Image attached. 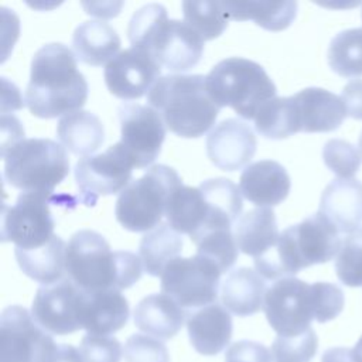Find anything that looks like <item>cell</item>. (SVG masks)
Instances as JSON below:
<instances>
[{"label": "cell", "mask_w": 362, "mask_h": 362, "mask_svg": "<svg viewBox=\"0 0 362 362\" xmlns=\"http://www.w3.org/2000/svg\"><path fill=\"white\" fill-rule=\"evenodd\" d=\"M221 270L201 255L171 260L161 274V293L184 310H198L218 298Z\"/></svg>", "instance_id": "9c48e42d"}, {"label": "cell", "mask_w": 362, "mask_h": 362, "mask_svg": "<svg viewBox=\"0 0 362 362\" xmlns=\"http://www.w3.org/2000/svg\"><path fill=\"white\" fill-rule=\"evenodd\" d=\"M130 308L126 297L117 290L85 293L82 328L92 335H109L123 328Z\"/></svg>", "instance_id": "cb8c5ba5"}, {"label": "cell", "mask_w": 362, "mask_h": 362, "mask_svg": "<svg viewBox=\"0 0 362 362\" xmlns=\"http://www.w3.org/2000/svg\"><path fill=\"white\" fill-rule=\"evenodd\" d=\"M83 362H120L122 344L110 335L86 334L79 345Z\"/></svg>", "instance_id": "b9f144b4"}, {"label": "cell", "mask_w": 362, "mask_h": 362, "mask_svg": "<svg viewBox=\"0 0 362 362\" xmlns=\"http://www.w3.org/2000/svg\"><path fill=\"white\" fill-rule=\"evenodd\" d=\"M291 181L286 168L273 160L249 164L239 178L242 195L259 208L276 206L290 192Z\"/></svg>", "instance_id": "ac0fdd59"}, {"label": "cell", "mask_w": 362, "mask_h": 362, "mask_svg": "<svg viewBox=\"0 0 362 362\" xmlns=\"http://www.w3.org/2000/svg\"><path fill=\"white\" fill-rule=\"evenodd\" d=\"M225 362H273V358L263 344L242 339L226 349Z\"/></svg>", "instance_id": "7bdbcfd3"}, {"label": "cell", "mask_w": 362, "mask_h": 362, "mask_svg": "<svg viewBox=\"0 0 362 362\" xmlns=\"http://www.w3.org/2000/svg\"><path fill=\"white\" fill-rule=\"evenodd\" d=\"M197 255L204 256L226 273L238 260L239 247L232 230H214L202 235L197 242Z\"/></svg>", "instance_id": "d590c367"}, {"label": "cell", "mask_w": 362, "mask_h": 362, "mask_svg": "<svg viewBox=\"0 0 362 362\" xmlns=\"http://www.w3.org/2000/svg\"><path fill=\"white\" fill-rule=\"evenodd\" d=\"M147 103L168 130L185 139L204 136L221 110L208 92L206 76L198 74L161 76L148 90Z\"/></svg>", "instance_id": "5b68a950"}, {"label": "cell", "mask_w": 362, "mask_h": 362, "mask_svg": "<svg viewBox=\"0 0 362 362\" xmlns=\"http://www.w3.org/2000/svg\"><path fill=\"white\" fill-rule=\"evenodd\" d=\"M359 151H361V157H362V133L359 136Z\"/></svg>", "instance_id": "c3c4849f"}, {"label": "cell", "mask_w": 362, "mask_h": 362, "mask_svg": "<svg viewBox=\"0 0 362 362\" xmlns=\"http://www.w3.org/2000/svg\"><path fill=\"white\" fill-rule=\"evenodd\" d=\"M24 99L31 115L41 119L81 110L88 99V82L66 45L45 44L34 54Z\"/></svg>", "instance_id": "6da1fadb"}, {"label": "cell", "mask_w": 362, "mask_h": 362, "mask_svg": "<svg viewBox=\"0 0 362 362\" xmlns=\"http://www.w3.org/2000/svg\"><path fill=\"white\" fill-rule=\"evenodd\" d=\"M322 214L339 233H352L362 223V182L351 178L332 180L322 191L320 201Z\"/></svg>", "instance_id": "ffe728a7"}, {"label": "cell", "mask_w": 362, "mask_h": 362, "mask_svg": "<svg viewBox=\"0 0 362 362\" xmlns=\"http://www.w3.org/2000/svg\"><path fill=\"white\" fill-rule=\"evenodd\" d=\"M182 185L177 171L157 164L133 180L117 197L115 215L117 222L132 232H148L161 223L173 191Z\"/></svg>", "instance_id": "ba28073f"}, {"label": "cell", "mask_w": 362, "mask_h": 362, "mask_svg": "<svg viewBox=\"0 0 362 362\" xmlns=\"http://www.w3.org/2000/svg\"><path fill=\"white\" fill-rule=\"evenodd\" d=\"M122 139L136 168H146L160 156L165 139V124L150 106L122 103L117 109Z\"/></svg>", "instance_id": "9a60e30c"}, {"label": "cell", "mask_w": 362, "mask_h": 362, "mask_svg": "<svg viewBox=\"0 0 362 362\" xmlns=\"http://www.w3.org/2000/svg\"><path fill=\"white\" fill-rule=\"evenodd\" d=\"M4 181L21 192L51 197L69 174V158L61 143L49 139H23L1 154Z\"/></svg>", "instance_id": "52a82bcc"}, {"label": "cell", "mask_w": 362, "mask_h": 362, "mask_svg": "<svg viewBox=\"0 0 362 362\" xmlns=\"http://www.w3.org/2000/svg\"><path fill=\"white\" fill-rule=\"evenodd\" d=\"M228 20H253L269 31L286 30L297 14V3L286 1H222Z\"/></svg>", "instance_id": "4dcf8cb0"}, {"label": "cell", "mask_w": 362, "mask_h": 362, "mask_svg": "<svg viewBox=\"0 0 362 362\" xmlns=\"http://www.w3.org/2000/svg\"><path fill=\"white\" fill-rule=\"evenodd\" d=\"M335 272L345 286H362V228L342 242L335 260Z\"/></svg>", "instance_id": "74e56055"}, {"label": "cell", "mask_w": 362, "mask_h": 362, "mask_svg": "<svg viewBox=\"0 0 362 362\" xmlns=\"http://www.w3.org/2000/svg\"><path fill=\"white\" fill-rule=\"evenodd\" d=\"M318 348V338L313 328L300 335H277L272 344L273 362H310Z\"/></svg>", "instance_id": "8d00e7d4"}, {"label": "cell", "mask_w": 362, "mask_h": 362, "mask_svg": "<svg viewBox=\"0 0 362 362\" xmlns=\"http://www.w3.org/2000/svg\"><path fill=\"white\" fill-rule=\"evenodd\" d=\"M321 362H361V361L354 349L335 346V348L327 349L322 354Z\"/></svg>", "instance_id": "f6af8a7d"}, {"label": "cell", "mask_w": 362, "mask_h": 362, "mask_svg": "<svg viewBox=\"0 0 362 362\" xmlns=\"http://www.w3.org/2000/svg\"><path fill=\"white\" fill-rule=\"evenodd\" d=\"M140 256L127 250H112L98 232H75L65 253V272L85 293L126 290L140 280L143 273Z\"/></svg>", "instance_id": "7a4b0ae2"}, {"label": "cell", "mask_w": 362, "mask_h": 362, "mask_svg": "<svg viewBox=\"0 0 362 362\" xmlns=\"http://www.w3.org/2000/svg\"><path fill=\"white\" fill-rule=\"evenodd\" d=\"M315 321L327 322L337 318L345 304L342 290L332 283H313Z\"/></svg>", "instance_id": "60d3db41"}, {"label": "cell", "mask_w": 362, "mask_h": 362, "mask_svg": "<svg viewBox=\"0 0 362 362\" xmlns=\"http://www.w3.org/2000/svg\"><path fill=\"white\" fill-rule=\"evenodd\" d=\"M127 37L134 48L150 54L161 68L185 72L202 57L204 40L184 20H168L163 4L140 7L130 18Z\"/></svg>", "instance_id": "277c9868"}, {"label": "cell", "mask_w": 362, "mask_h": 362, "mask_svg": "<svg viewBox=\"0 0 362 362\" xmlns=\"http://www.w3.org/2000/svg\"><path fill=\"white\" fill-rule=\"evenodd\" d=\"M187 329L192 348L205 356L218 355L232 338V317L216 303L188 313Z\"/></svg>", "instance_id": "d6986e66"}, {"label": "cell", "mask_w": 362, "mask_h": 362, "mask_svg": "<svg viewBox=\"0 0 362 362\" xmlns=\"http://www.w3.org/2000/svg\"><path fill=\"white\" fill-rule=\"evenodd\" d=\"M208 204L198 187L180 185L168 198L165 208L167 223L178 233L194 240L205 226Z\"/></svg>", "instance_id": "83f0119b"}, {"label": "cell", "mask_w": 362, "mask_h": 362, "mask_svg": "<svg viewBox=\"0 0 362 362\" xmlns=\"http://www.w3.org/2000/svg\"><path fill=\"white\" fill-rule=\"evenodd\" d=\"M182 239L167 222L144 233L139 246V256L147 274L161 277L165 266L180 257Z\"/></svg>", "instance_id": "1f68e13d"}, {"label": "cell", "mask_w": 362, "mask_h": 362, "mask_svg": "<svg viewBox=\"0 0 362 362\" xmlns=\"http://www.w3.org/2000/svg\"><path fill=\"white\" fill-rule=\"evenodd\" d=\"M187 317L188 311L163 293L141 298L133 311L134 325L160 341L175 337L187 322Z\"/></svg>", "instance_id": "7402d4cb"}, {"label": "cell", "mask_w": 362, "mask_h": 362, "mask_svg": "<svg viewBox=\"0 0 362 362\" xmlns=\"http://www.w3.org/2000/svg\"><path fill=\"white\" fill-rule=\"evenodd\" d=\"M346 116L362 120V79H354L348 82L341 93Z\"/></svg>", "instance_id": "ee69618b"}, {"label": "cell", "mask_w": 362, "mask_h": 362, "mask_svg": "<svg viewBox=\"0 0 362 362\" xmlns=\"http://www.w3.org/2000/svg\"><path fill=\"white\" fill-rule=\"evenodd\" d=\"M184 21L198 33L204 41L219 37L228 27L222 1L187 0L182 1Z\"/></svg>", "instance_id": "e575fe53"}, {"label": "cell", "mask_w": 362, "mask_h": 362, "mask_svg": "<svg viewBox=\"0 0 362 362\" xmlns=\"http://www.w3.org/2000/svg\"><path fill=\"white\" fill-rule=\"evenodd\" d=\"M342 246L338 229L320 212L284 229L277 242L253 260L266 280L294 277L301 269L332 260Z\"/></svg>", "instance_id": "3957f363"}, {"label": "cell", "mask_w": 362, "mask_h": 362, "mask_svg": "<svg viewBox=\"0 0 362 362\" xmlns=\"http://www.w3.org/2000/svg\"><path fill=\"white\" fill-rule=\"evenodd\" d=\"M263 311L277 335H300L315 320L313 284L296 277L276 280L267 287Z\"/></svg>", "instance_id": "7c38bea8"}, {"label": "cell", "mask_w": 362, "mask_h": 362, "mask_svg": "<svg viewBox=\"0 0 362 362\" xmlns=\"http://www.w3.org/2000/svg\"><path fill=\"white\" fill-rule=\"evenodd\" d=\"M328 65L344 78L362 76V28L338 33L328 47Z\"/></svg>", "instance_id": "836d02e7"}, {"label": "cell", "mask_w": 362, "mask_h": 362, "mask_svg": "<svg viewBox=\"0 0 362 362\" xmlns=\"http://www.w3.org/2000/svg\"><path fill=\"white\" fill-rule=\"evenodd\" d=\"M256 136L252 127L229 117L218 123L206 136V154L212 164L225 171L246 167L256 153Z\"/></svg>", "instance_id": "e0dca14e"}, {"label": "cell", "mask_w": 362, "mask_h": 362, "mask_svg": "<svg viewBox=\"0 0 362 362\" xmlns=\"http://www.w3.org/2000/svg\"><path fill=\"white\" fill-rule=\"evenodd\" d=\"M293 98L298 109L301 132H332L337 130L346 117L341 96H337L327 89L305 88L293 95Z\"/></svg>", "instance_id": "44dd1931"}, {"label": "cell", "mask_w": 362, "mask_h": 362, "mask_svg": "<svg viewBox=\"0 0 362 362\" xmlns=\"http://www.w3.org/2000/svg\"><path fill=\"white\" fill-rule=\"evenodd\" d=\"M120 45L117 31L102 20L83 21L75 28L72 35L76 59L93 66H100L113 59Z\"/></svg>", "instance_id": "4316f807"}, {"label": "cell", "mask_w": 362, "mask_h": 362, "mask_svg": "<svg viewBox=\"0 0 362 362\" xmlns=\"http://www.w3.org/2000/svg\"><path fill=\"white\" fill-rule=\"evenodd\" d=\"M266 291L264 279L257 272L250 267H238L223 280L221 301L229 313L249 317L263 308Z\"/></svg>", "instance_id": "d4e9b609"}, {"label": "cell", "mask_w": 362, "mask_h": 362, "mask_svg": "<svg viewBox=\"0 0 362 362\" xmlns=\"http://www.w3.org/2000/svg\"><path fill=\"white\" fill-rule=\"evenodd\" d=\"M206 88L219 107L229 106L243 119H255L259 109L276 98V85L255 61L230 57L219 61L206 75Z\"/></svg>", "instance_id": "8992f818"}, {"label": "cell", "mask_w": 362, "mask_h": 362, "mask_svg": "<svg viewBox=\"0 0 362 362\" xmlns=\"http://www.w3.org/2000/svg\"><path fill=\"white\" fill-rule=\"evenodd\" d=\"M255 129L260 136L273 140H281L301 132L294 98L276 96L266 102L255 117Z\"/></svg>", "instance_id": "d6a6232c"}, {"label": "cell", "mask_w": 362, "mask_h": 362, "mask_svg": "<svg viewBox=\"0 0 362 362\" xmlns=\"http://www.w3.org/2000/svg\"><path fill=\"white\" fill-rule=\"evenodd\" d=\"M133 168L134 164L120 141L103 153L79 158L74 171L79 199L92 206L102 195L122 192L132 182Z\"/></svg>", "instance_id": "30bf717a"}, {"label": "cell", "mask_w": 362, "mask_h": 362, "mask_svg": "<svg viewBox=\"0 0 362 362\" xmlns=\"http://www.w3.org/2000/svg\"><path fill=\"white\" fill-rule=\"evenodd\" d=\"M103 75L112 95L132 100L148 93L161 78V66L150 54L130 47L106 64Z\"/></svg>", "instance_id": "2e32d148"}, {"label": "cell", "mask_w": 362, "mask_h": 362, "mask_svg": "<svg viewBox=\"0 0 362 362\" xmlns=\"http://www.w3.org/2000/svg\"><path fill=\"white\" fill-rule=\"evenodd\" d=\"M49 362H83L79 349L69 344H58Z\"/></svg>", "instance_id": "bcb514c9"}, {"label": "cell", "mask_w": 362, "mask_h": 362, "mask_svg": "<svg viewBox=\"0 0 362 362\" xmlns=\"http://www.w3.org/2000/svg\"><path fill=\"white\" fill-rule=\"evenodd\" d=\"M57 345L31 313L8 305L0 315V362H49Z\"/></svg>", "instance_id": "8fae6325"}, {"label": "cell", "mask_w": 362, "mask_h": 362, "mask_svg": "<svg viewBox=\"0 0 362 362\" xmlns=\"http://www.w3.org/2000/svg\"><path fill=\"white\" fill-rule=\"evenodd\" d=\"M354 351L356 352V355H358V358H359V361L362 362V337L359 338V341L356 342V345H355V348H354Z\"/></svg>", "instance_id": "7dc6e473"}, {"label": "cell", "mask_w": 362, "mask_h": 362, "mask_svg": "<svg viewBox=\"0 0 362 362\" xmlns=\"http://www.w3.org/2000/svg\"><path fill=\"white\" fill-rule=\"evenodd\" d=\"M51 197L21 192L14 205H3L1 240L20 249H34L47 243L55 233V221L49 209Z\"/></svg>", "instance_id": "4fadbf2b"}, {"label": "cell", "mask_w": 362, "mask_h": 362, "mask_svg": "<svg viewBox=\"0 0 362 362\" xmlns=\"http://www.w3.org/2000/svg\"><path fill=\"white\" fill-rule=\"evenodd\" d=\"M65 253L66 243L58 235H54L40 247H14V255L21 272L41 286L54 284L66 277Z\"/></svg>", "instance_id": "484cf974"}, {"label": "cell", "mask_w": 362, "mask_h": 362, "mask_svg": "<svg viewBox=\"0 0 362 362\" xmlns=\"http://www.w3.org/2000/svg\"><path fill=\"white\" fill-rule=\"evenodd\" d=\"M322 160L338 178L351 180L358 173L362 157L349 141L332 139L322 148Z\"/></svg>", "instance_id": "f35d334b"}, {"label": "cell", "mask_w": 362, "mask_h": 362, "mask_svg": "<svg viewBox=\"0 0 362 362\" xmlns=\"http://www.w3.org/2000/svg\"><path fill=\"white\" fill-rule=\"evenodd\" d=\"M198 188L208 204V216L204 229L192 240L194 243L208 232L230 230L243 208L240 189L228 178H211L202 181Z\"/></svg>", "instance_id": "603a6c76"}, {"label": "cell", "mask_w": 362, "mask_h": 362, "mask_svg": "<svg viewBox=\"0 0 362 362\" xmlns=\"http://www.w3.org/2000/svg\"><path fill=\"white\" fill-rule=\"evenodd\" d=\"M57 136L64 148L75 156H92L105 141L100 119L88 110H76L62 116L57 124Z\"/></svg>", "instance_id": "f1b7e54d"}, {"label": "cell", "mask_w": 362, "mask_h": 362, "mask_svg": "<svg viewBox=\"0 0 362 362\" xmlns=\"http://www.w3.org/2000/svg\"><path fill=\"white\" fill-rule=\"evenodd\" d=\"M85 291L71 279L41 286L31 305V315L47 332L55 335L72 334L82 329Z\"/></svg>", "instance_id": "5bb4252c"}, {"label": "cell", "mask_w": 362, "mask_h": 362, "mask_svg": "<svg viewBox=\"0 0 362 362\" xmlns=\"http://www.w3.org/2000/svg\"><path fill=\"white\" fill-rule=\"evenodd\" d=\"M126 362H170V354L163 341L144 334H133L124 344Z\"/></svg>", "instance_id": "ab89813d"}, {"label": "cell", "mask_w": 362, "mask_h": 362, "mask_svg": "<svg viewBox=\"0 0 362 362\" xmlns=\"http://www.w3.org/2000/svg\"><path fill=\"white\" fill-rule=\"evenodd\" d=\"M279 235L276 216L270 208L250 209L240 215L233 226L239 250L253 259L267 252L277 242Z\"/></svg>", "instance_id": "f546056e"}]
</instances>
